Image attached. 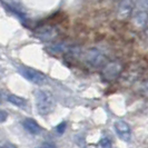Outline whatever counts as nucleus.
<instances>
[{
	"instance_id": "nucleus-10",
	"label": "nucleus",
	"mask_w": 148,
	"mask_h": 148,
	"mask_svg": "<svg viewBox=\"0 0 148 148\" xmlns=\"http://www.w3.org/2000/svg\"><path fill=\"white\" fill-rule=\"evenodd\" d=\"M40 148H57V147H56L53 144H51V143H45V144L41 145Z\"/></svg>"
},
{
	"instance_id": "nucleus-6",
	"label": "nucleus",
	"mask_w": 148,
	"mask_h": 148,
	"mask_svg": "<svg viewBox=\"0 0 148 148\" xmlns=\"http://www.w3.org/2000/svg\"><path fill=\"white\" fill-rule=\"evenodd\" d=\"M7 99L10 104L15 105V106H17V107H25L26 104H27V101H26L23 98L17 96V95H12V94L8 95Z\"/></svg>"
},
{
	"instance_id": "nucleus-3",
	"label": "nucleus",
	"mask_w": 148,
	"mask_h": 148,
	"mask_svg": "<svg viewBox=\"0 0 148 148\" xmlns=\"http://www.w3.org/2000/svg\"><path fill=\"white\" fill-rule=\"evenodd\" d=\"M115 130L121 140L129 141L132 139V128L125 121H123V120L116 121L115 123Z\"/></svg>"
},
{
	"instance_id": "nucleus-5",
	"label": "nucleus",
	"mask_w": 148,
	"mask_h": 148,
	"mask_svg": "<svg viewBox=\"0 0 148 148\" xmlns=\"http://www.w3.org/2000/svg\"><path fill=\"white\" fill-rule=\"evenodd\" d=\"M22 125H23L25 129L28 133L32 134V135H39V134L41 133V130H42V128L39 126V124L32 118L25 119L23 123H22Z\"/></svg>"
},
{
	"instance_id": "nucleus-7",
	"label": "nucleus",
	"mask_w": 148,
	"mask_h": 148,
	"mask_svg": "<svg viewBox=\"0 0 148 148\" xmlns=\"http://www.w3.org/2000/svg\"><path fill=\"white\" fill-rule=\"evenodd\" d=\"M110 140L108 138H101L98 143V148H110Z\"/></svg>"
},
{
	"instance_id": "nucleus-11",
	"label": "nucleus",
	"mask_w": 148,
	"mask_h": 148,
	"mask_svg": "<svg viewBox=\"0 0 148 148\" xmlns=\"http://www.w3.org/2000/svg\"><path fill=\"white\" fill-rule=\"evenodd\" d=\"M2 76H3V70H2V68L0 67V78H2Z\"/></svg>"
},
{
	"instance_id": "nucleus-8",
	"label": "nucleus",
	"mask_w": 148,
	"mask_h": 148,
	"mask_svg": "<svg viewBox=\"0 0 148 148\" xmlns=\"http://www.w3.org/2000/svg\"><path fill=\"white\" fill-rule=\"evenodd\" d=\"M66 123L64 121V123H60L58 126L56 127V132L59 134V135H61V134L65 133V130H66Z\"/></svg>"
},
{
	"instance_id": "nucleus-12",
	"label": "nucleus",
	"mask_w": 148,
	"mask_h": 148,
	"mask_svg": "<svg viewBox=\"0 0 148 148\" xmlns=\"http://www.w3.org/2000/svg\"><path fill=\"white\" fill-rule=\"evenodd\" d=\"M0 104H1V95H0Z\"/></svg>"
},
{
	"instance_id": "nucleus-9",
	"label": "nucleus",
	"mask_w": 148,
	"mask_h": 148,
	"mask_svg": "<svg viewBox=\"0 0 148 148\" xmlns=\"http://www.w3.org/2000/svg\"><path fill=\"white\" fill-rule=\"evenodd\" d=\"M8 118V114L5 110H0V123H5Z\"/></svg>"
},
{
	"instance_id": "nucleus-2",
	"label": "nucleus",
	"mask_w": 148,
	"mask_h": 148,
	"mask_svg": "<svg viewBox=\"0 0 148 148\" xmlns=\"http://www.w3.org/2000/svg\"><path fill=\"white\" fill-rule=\"evenodd\" d=\"M18 71L20 73V75L23 78H26L27 80L31 82L32 84H36V85H41L46 80L45 76L41 73H39L38 70H35L32 68H29V67L19 66Z\"/></svg>"
},
{
	"instance_id": "nucleus-1",
	"label": "nucleus",
	"mask_w": 148,
	"mask_h": 148,
	"mask_svg": "<svg viewBox=\"0 0 148 148\" xmlns=\"http://www.w3.org/2000/svg\"><path fill=\"white\" fill-rule=\"evenodd\" d=\"M36 100H37V109L40 115H48L52 111L55 106L53 99L48 91H44V90L38 91Z\"/></svg>"
},
{
	"instance_id": "nucleus-4",
	"label": "nucleus",
	"mask_w": 148,
	"mask_h": 148,
	"mask_svg": "<svg viewBox=\"0 0 148 148\" xmlns=\"http://www.w3.org/2000/svg\"><path fill=\"white\" fill-rule=\"evenodd\" d=\"M1 1H2V2L5 3V6H7L8 9H10L15 15L18 16L20 19H23L26 12H25L21 3H20L19 1H17V0H1Z\"/></svg>"
}]
</instances>
